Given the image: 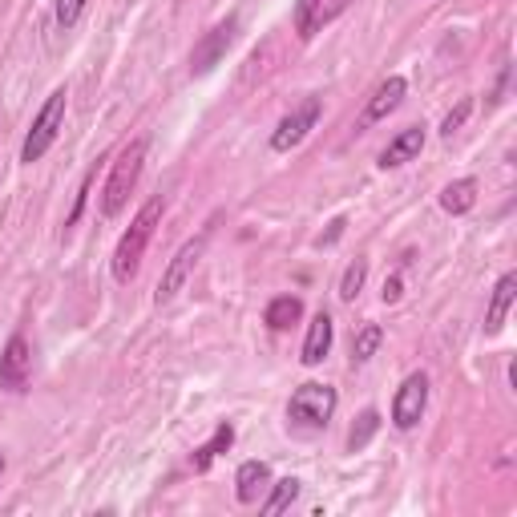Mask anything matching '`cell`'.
<instances>
[{
  "label": "cell",
  "mask_w": 517,
  "mask_h": 517,
  "mask_svg": "<svg viewBox=\"0 0 517 517\" xmlns=\"http://www.w3.org/2000/svg\"><path fill=\"white\" fill-rule=\"evenodd\" d=\"M162 211H166V202H162V198H150L142 211L134 215L130 231L118 239V247H114V279H118V283H130V279L138 275L142 255H146V247H150V239H154V231H158V223H162Z\"/></svg>",
  "instance_id": "1"
},
{
  "label": "cell",
  "mask_w": 517,
  "mask_h": 517,
  "mask_svg": "<svg viewBox=\"0 0 517 517\" xmlns=\"http://www.w3.org/2000/svg\"><path fill=\"white\" fill-rule=\"evenodd\" d=\"M146 150H150V142L146 138H134L118 154V162H114V170L106 178V190H101V215H118L122 206L130 202V194H134V186L142 178V166H146Z\"/></svg>",
  "instance_id": "2"
},
{
  "label": "cell",
  "mask_w": 517,
  "mask_h": 517,
  "mask_svg": "<svg viewBox=\"0 0 517 517\" xmlns=\"http://www.w3.org/2000/svg\"><path fill=\"white\" fill-rule=\"evenodd\" d=\"M336 388L332 384H316V380H307L291 392V404H287V417L303 429H324L332 417H336Z\"/></svg>",
  "instance_id": "3"
},
{
  "label": "cell",
  "mask_w": 517,
  "mask_h": 517,
  "mask_svg": "<svg viewBox=\"0 0 517 517\" xmlns=\"http://www.w3.org/2000/svg\"><path fill=\"white\" fill-rule=\"evenodd\" d=\"M61 122H65V89H53L45 97V106L37 110V118H33V130H29L25 146H21V162H29V166L41 162L53 150V142L61 134Z\"/></svg>",
  "instance_id": "4"
},
{
  "label": "cell",
  "mask_w": 517,
  "mask_h": 517,
  "mask_svg": "<svg viewBox=\"0 0 517 517\" xmlns=\"http://www.w3.org/2000/svg\"><path fill=\"white\" fill-rule=\"evenodd\" d=\"M425 408H429V372H408L404 384L396 388V400H392V425L404 433L417 429Z\"/></svg>",
  "instance_id": "5"
},
{
  "label": "cell",
  "mask_w": 517,
  "mask_h": 517,
  "mask_svg": "<svg viewBox=\"0 0 517 517\" xmlns=\"http://www.w3.org/2000/svg\"><path fill=\"white\" fill-rule=\"evenodd\" d=\"M356 0H295V13H291V25H295V37L299 41H312L316 33H324L332 21H340Z\"/></svg>",
  "instance_id": "6"
},
{
  "label": "cell",
  "mask_w": 517,
  "mask_h": 517,
  "mask_svg": "<svg viewBox=\"0 0 517 517\" xmlns=\"http://www.w3.org/2000/svg\"><path fill=\"white\" fill-rule=\"evenodd\" d=\"M206 243H211V231H202L198 239H190V243H182V247H178V255L170 259V267H166V271H162V279H158V303H170V299L186 287V279L194 275L198 259L206 255Z\"/></svg>",
  "instance_id": "7"
},
{
  "label": "cell",
  "mask_w": 517,
  "mask_h": 517,
  "mask_svg": "<svg viewBox=\"0 0 517 517\" xmlns=\"http://www.w3.org/2000/svg\"><path fill=\"white\" fill-rule=\"evenodd\" d=\"M320 114H324V106H320V97H307L303 106H295L279 126H275V134H271V150L275 154H287V150H295L307 134L316 130V122H320Z\"/></svg>",
  "instance_id": "8"
},
{
  "label": "cell",
  "mask_w": 517,
  "mask_h": 517,
  "mask_svg": "<svg viewBox=\"0 0 517 517\" xmlns=\"http://www.w3.org/2000/svg\"><path fill=\"white\" fill-rule=\"evenodd\" d=\"M235 29H239V21L235 17H227V21H219L211 33H206L198 45H194V53H190V69L202 77V73H211L223 57H227V49H231V41H235Z\"/></svg>",
  "instance_id": "9"
},
{
  "label": "cell",
  "mask_w": 517,
  "mask_h": 517,
  "mask_svg": "<svg viewBox=\"0 0 517 517\" xmlns=\"http://www.w3.org/2000/svg\"><path fill=\"white\" fill-rule=\"evenodd\" d=\"M29 376H33V352H29V340L25 336H13L0 352V388L9 392H25L29 388Z\"/></svg>",
  "instance_id": "10"
},
{
  "label": "cell",
  "mask_w": 517,
  "mask_h": 517,
  "mask_svg": "<svg viewBox=\"0 0 517 517\" xmlns=\"http://www.w3.org/2000/svg\"><path fill=\"white\" fill-rule=\"evenodd\" d=\"M404 89H408V81L400 77V73H392L388 81H380V89L372 93V101H368V110H364V118H360V126H372V122H384L400 101H404Z\"/></svg>",
  "instance_id": "11"
},
{
  "label": "cell",
  "mask_w": 517,
  "mask_h": 517,
  "mask_svg": "<svg viewBox=\"0 0 517 517\" xmlns=\"http://www.w3.org/2000/svg\"><path fill=\"white\" fill-rule=\"evenodd\" d=\"M513 299H517V275L509 271V275L497 279V287H493V295H489V307H485V336H497V332L505 328V316H509Z\"/></svg>",
  "instance_id": "12"
},
{
  "label": "cell",
  "mask_w": 517,
  "mask_h": 517,
  "mask_svg": "<svg viewBox=\"0 0 517 517\" xmlns=\"http://www.w3.org/2000/svg\"><path fill=\"white\" fill-rule=\"evenodd\" d=\"M425 150V126H408V130H400L388 146H384V154H380V166L384 170H396V166H404V162H412Z\"/></svg>",
  "instance_id": "13"
},
{
  "label": "cell",
  "mask_w": 517,
  "mask_h": 517,
  "mask_svg": "<svg viewBox=\"0 0 517 517\" xmlns=\"http://www.w3.org/2000/svg\"><path fill=\"white\" fill-rule=\"evenodd\" d=\"M332 336H336V324H332V316H328V312H320L312 324H307V340H303V364H307V368H316V364H324V360H328V352H332Z\"/></svg>",
  "instance_id": "14"
},
{
  "label": "cell",
  "mask_w": 517,
  "mask_h": 517,
  "mask_svg": "<svg viewBox=\"0 0 517 517\" xmlns=\"http://www.w3.org/2000/svg\"><path fill=\"white\" fill-rule=\"evenodd\" d=\"M271 485V465L267 461H243L239 473H235V497L243 505H255Z\"/></svg>",
  "instance_id": "15"
},
{
  "label": "cell",
  "mask_w": 517,
  "mask_h": 517,
  "mask_svg": "<svg viewBox=\"0 0 517 517\" xmlns=\"http://www.w3.org/2000/svg\"><path fill=\"white\" fill-rule=\"evenodd\" d=\"M299 320H303V299H299V295H279V299L267 303V312H263V324H267L271 332H287V328H295Z\"/></svg>",
  "instance_id": "16"
},
{
  "label": "cell",
  "mask_w": 517,
  "mask_h": 517,
  "mask_svg": "<svg viewBox=\"0 0 517 517\" xmlns=\"http://www.w3.org/2000/svg\"><path fill=\"white\" fill-rule=\"evenodd\" d=\"M473 202H477V182H473V178H461V182H453V186L441 190V206H445L449 215L473 211Z\"/></svg>",
  "instance_id": "17"
},
{
  "label": "cell",
  "mask_w": 517,
  "mask_h": 517,
  "mask_svg": "<svg viewBox=\"0 0 517 517\" xmlns=\"http://www.w3.org/2000/svg\"><path fill=\"white\" fill-rule=\"evenodd\" d=\"M231 445H235V429H231V425H219V429H215V437L194 453V469H198V473H202V469H211V461H215L223 449H231Z\"/></svg>",
  "instance_id": "18"
},
{
  "label": "cell",
  "mask_w": 517,
  "mask_h": 517,
  "mask_svg": "<svg viewBox=\"0 0 517 517\" xmlns=\"http://www.w3.org/2000/svg\"><path fill=\"white\" fill-rule=\"evenodd\" d=\"M380 344H384V328L380 324H364L356 332V340H352V364H368Z\"/></svg>",
  "instance_id": "19"
},
{
  "label": "cell",
  "mask_w": 517,
  "mask_h": 517,
  "mask_svg": "<svg viewBox=\"0 0 517 517\" xmlns=\"http://www.w3.org/2000/svg\"><path fill=\"white\" fill-rule=\"evenodd\" d=\"M275 489H271V497L263 501V513H283L295 497H299V481L295 477H283V481H271Z\"/></svg>",
  "instance_id": "20"
},
{
  "label": "cell",
  "mask_w": 517,
  "mask_h": 517,
  "mask_svg": "<svg viewBox=\"0 0 517 517\" xmlns=\"http://www.w3.org/2000/svg\"><path fill=\"white\" fill-rule=\"evenodd\" d=\"M364 279H368V263H364V259L348 263V271H344V279H340V299L352 303V299L364 291Z\"/></svg>",
  "instance_id": "21"
},
{
  "label": "cell",
  "mask_w": 517,
  "mask_h": 517,
  "mask_svg": "<svg viewBox=\"0 0 517 517\" xmlns=\"http://www.w3.org/2000/svg\"><path fill=\"white\" fill-rule=\"evenodd\" d=\"M376 429H380V417H376V412L368 408L364 417H360V425L352 429V437H348V449H352V453H356V449H364V445L372 441V433H376Z\"/></svg>",
  "instance_id": "22"
},
{
  "label": "cell",
  "mask_w": 517,
  "mask_h": 517,
  "mask_svg": "<svg viewBox=\"0 0 517 517\" xmlns=\"http://www.w3.org/2000/svg\"><path fill=\"white\" fill-rule=\"evenodd\" d=\"M85 5H89V0H57V25H61V29H73V25L81 21Z\"/></svg>",
  "instance_id": "23"
},
{
  "label": "cell",
  "mask_w": 517,
  "mask_h": 517,
  "mask_svg": "<svg viewBox=\"0 0 517 517\" xmlns=\"http://www.w3.org/2000/svg\"><path fill=\"white\" fill-rule=\"evenodd\" d=\"M469 114H473V101L465 97V101H461V106H457V110H453V114H449V118L441 122V134H445V138H453V134H457V130L465 126V118H469Z\"/></svg>",
  "instance_id": "24"
},
{
  "label": "cell",
  "mask_w": 517,
  "mask_h": 517,
  "mask_svg": "<svg viewBox=\"0 0 517 517\" xmlns=\"http://www.w3.org/2000/svg\"><path fill=\"white\" fill-rule=\"evenodd\" d=\"M396 299H400V275L384 279V303H396Z\"/></svg>",
  "instance_id": "25"
},
{
  "label": "cell",
  "mask_w": 517,
  "mask_h": 517,
  "mask_svg": "<svg viewBox=\"0 0 517 517\" xmlns=\"http://www.w3.org/2000/svg\"><path fill=\"white\" fill-rule=\"evenodd\" d=\"M340 235H344V219H336V223H332V231H328V235H324L320 243H336Z\"/></svg>",
  "instance_id": "26"
},
{
  "label": "cell",
  "mask_w": 517,
  "mask_h": 517,
  "mask_svg": "<svg viewBox=\"0 0 517 517\" xmlns=\"http://www.w3.org/2000/svg\"><path fill=\"white\" fill-rule=\"evenodd\" d=\"M0 473H5V457H0Z\"/></svg>",
  "instance_id": "27"
}]
</instances>
